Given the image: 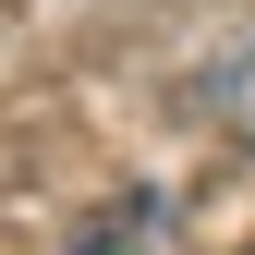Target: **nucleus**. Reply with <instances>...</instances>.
Wrapping results in <instances>:
<instances>
[{
    "instance_id": "f257e3e1",
    "label": "nucleus",
    "mask_w": 255,
    "mask_h": 255,
    "mask_svg": "<svg viewBox=\"0 0 255 255\" xmlns=\"http://www.w3.org/2000/svg\"><path fill=\"white\" fill-rule=\"evenodd\" d=\"M195 98H207V122H219L231 146H255V37L207 61V73H195Z\"/></svg>"
}]
</instances>
